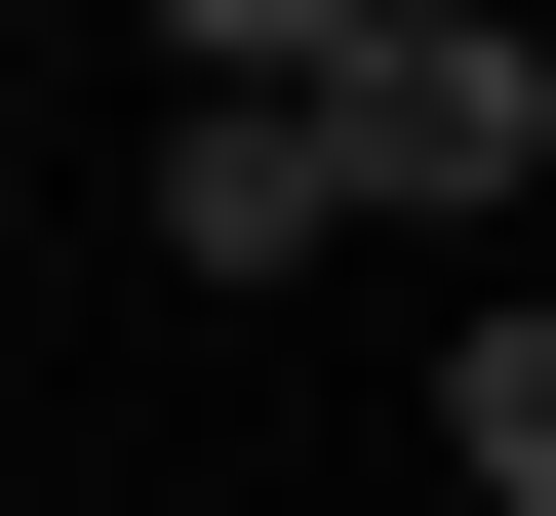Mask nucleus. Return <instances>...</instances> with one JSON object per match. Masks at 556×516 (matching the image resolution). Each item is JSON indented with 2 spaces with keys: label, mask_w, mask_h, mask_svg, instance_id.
Here are the masks:
<instances>
[{
  "label": "nucleus",
  "mask_w": 556,
  "mask_h": 516,
  "mask_svg": "<svg viewBox=\"0 0 556 516\" xmlns=\"http://www.w3.org/2000/svg\"><path fill=\"white\" fill-rule=\"evenodd\" d=\"M318 199L517 239V199H556V40H517V0H318Z\"/></svg>",
  "instance_id": "obj_1"
},
{
  "label": "nucleus",
  "mask_w": 556,
  "mask_h": 516,
  "mask_svg": "<svg viewBox=\"0 0 556 516\" xmlns=\"http://www.w3.org/2000/svg\"><path fill=\"white\" fill-rule=\"evenodd\" d=\"M318 239H358V199H318V40L239 0V40H199V119H160V278H318Z\"/></svg>",
  "instance_id": "obj_2"
},
{
  "label": "nucleus",
  "mask_w": 556,
  "mask_h": 516,
  "mask_svg": "<svg viewBox=\"0 0 556 516\" xmlns=\"http://www.w3.org/2000/svg\"><path fill=\"white\" fill-rule=\"evenodd\" d=\"M438 477H477V516H556V278H517V318L438 357Z\"/></svg>",
  "instance_id": "obj_3"
}]
</instances>
